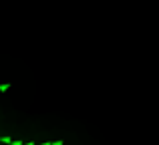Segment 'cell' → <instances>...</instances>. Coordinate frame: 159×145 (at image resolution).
Returning a JSON list of instances; mask_svg holds the SVG:
<instances>
[{"instance_id":"3957f363","label":"cell","mask_w":159,"mask_h":145,"mask_svg":"<svg viewBox=\"0 0 159 145\" xmlns=\"http://www.w3.org/2000/svg\"><path fill=\"white\" fill-rule=\"evenodd\" d=\"M12 145H24V141H20V139H14V141H12Z\"/></svg>"},{"instance_id":"277c9868","label":"cell","mask_w":159,"mask_h":145,"mask_svg":"<svg viewBox=\"0 0 159 145\" xmlns=\"http://www.w3.org/2000/svg\"><path fill=\"white\" fill-rule=\"evenodd\" d=\"M52 145H65V141L63 139H56V141H52Z\"/></svg>"},{"instance_id":"8992f818","label":"cell","mask_w":159,"mask_h":145,"mask_svg":"<svg viewBox=\"0 0 159 145\" xmlns=\"http://www.w3.org/2000/svg\"><path fill=\"white\" fill-rule=\"evenodd\" d=\"M24 145H39V143H34V141H26Z\"/></svg>"},{"instance_id":"5b68a950","label":"cell","mask_w":159,"mask_h":145,"mask_svg":"<svg viewBox=\"0 0 159 145\" xmlns=\"http://www.w3.org/2000/svg\"><path fill=\"white\" fill-rule=\"evenodd\" d=\"M39 145H52V141H42V143H39Z\"/></svg>"},{"instance_id":"7a4b0ae2","label":"cell","mask_w":159,"mask_h":145,"mask_svg":"<svg viewBox=\"0 0 159 145\" xmlns=\"http://www.w3.org/2000/svg\"><path fill=\"white\" fill-rule=\"evenodd\" d=\"M0 141H2L4 145H12V139H10V137H2Z\"/></svg>"},{"instance_id":"6da1fadb","label":"cell","mask_w":159,"mask_h":145,"mask_svg":"<svg viewBox=\"0 0 159 145\" xmlns=\"http://www.w3.org/2000/svg\"><path fill=\"white\" fill-rule=\"evenodd\" d=\"M8 89H10V83H2L0 85V93H6Z\"/></svg>"}]
</instances>
